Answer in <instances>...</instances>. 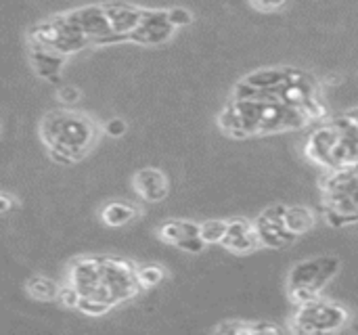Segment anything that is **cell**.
Instances as JSON below:
<instances>
[{
  "instance_id": "6da1fadb",
  "label": "cell",
  "mask_w": 358,
  "mask_h": 335,
  "mask_svg": "<svg viewBox=\"0 0 358 335\" xmlns=\"http://www.w3.org/2000/svg\"><path fill=\"white\" fill-rule=\"evenodd\" d=\"M235 99H277L313 120L327 117L319 80L298 67H264L241 78L233 88Z\"/></svg>"
},
{
  "instance_id": "7a4b0ae2",
  "label": "cell",
  "mask_w": 358,
  "mask_h": 335,
  "mask_svg": "<svg viewBox=\"0 0 358 335\" xmlns=\"http://www.w3.org/2000/svg\"><path fill=\"white\" fill-rule=\"evenodd\" d=\"M218 128L233 138L302 130L313 117L277 99H235L218 113Z\"/></svg>"
},
{
  "instance_id": "3957f363",
  "label": "cell",
  "mask_w": 358,
  "mask_h": 335,
  "mask_svg": "<svg viewBox=\"0 0 358 335\" xmlns=\"http://www.w3.org/2000/svg\"><path fill=\"white\" fill-rule=\"evenodd\" d=\"M69 283L84 300L99 302L109 311L115 304L134 298L143 290L138 269L124 258L111 256L76 258L69 266Z\"/></svg>"
},
{
  "instance_id": "277c9868",
  "label": "cell",
  "mask_w": 358,
  "mask_h": 335,
  "mask_svg": "<svg viewBox=\"0 0 358 335\" xmlns=\"http://www.w3.org/2000/svg\"><path fill=\"white\" fill-rule=\"evenodd\" d=\"M40 138L52 162L69 166L90 153L99 138V126L86 113L73 109H52L40 122Z\"/></svg>"
},
{
  "instance_id": "5b68a950",
  "label": "cell",
  "mask_w": 358,
  "mask_h": 335,
  "mask_svg": "<svg viewBox=\"0 0 358 335\" xmlns=\"http://www.w3.org/2000/svg\"><path fill=\"white\" fill-rule=\"evenodd\" d=\"M304 153L325 172L340 170L358 162V126L340 113L319 124L306 138Z\"/></svg>"
},
{
  "instance_id": "8992f818",
  "label": "cell",
  "mask_w": 358,
  "mask_h": 335,
  "mask_svg": "<svg viewBox=\"0 0 358 335\" xmlns=\"http://www.w3.org/2000/svg\"><path fill=\"white\" fill-rule=\"evenodd\" d=\"M321 210L325 222L344 229L358 222V162L329 170L321 178Z\"/></svg>"
},
{
  "instance_id": "52a82bcc",
  "label": "cell",
  "mask_w": 358,
  "mask_h": 335,
  "mask_svg": "<svg viewBox=\"0 0 358 335\" xmlns=\"http://www.w3.org/2000/svg\"><path fill=\"white\" fill-rule=\"evenodd\" d=\"M340 271V258L317 256L292 266L287 275V296L294 304H304L321 296Z\"/></svg>"
},
{
  "instance_id": "ba28073f",
  "label": "cell",
  "mask_w": 358,
  "mask_h": 335,
  "mask_svg": "<svg viewBox=\"0 0 358 335\" xmlns=\"http://www.w3.org/2000/svg\"><path fill=\"white\" fill-rule=\"evenodd\" d=\"M350 315L344 306L327 300H310L298 304L294 315V332L298 334H334L348 325Z\"/></svg>"
},
{
  "instance_id": "9c48e42d",
  "label": "cell",
  "mask_w": 358,
  "mask_h": 335,
  "mask_svg": "<svg viewBox=\"0 0 358 335\" xmlns=\"http://www.w3.org/2000/svg\"><path fill=\"white\" fill-rule=\"evenodd\" d=\"M29 42H31V46L50 48V50H57L65 57L90 46V40H86L82 34H78L63 19V15H57V17H50L48 21L36 23L29 29Z\"/></svg>"
},
{
  "instance_id": "30bf717a",
  "label": "cell",
  "mask_w": 358,
  "mask_h": 335,
  "mask_svg": "<svg viewBox=\"0 0 358 335\" xmlns=\"http://www.w3.org/2000/svg\"><path fill=\"white\" fill-rule=\"evenodd\" d=\"M63 19L90 44H107L113 36V21L109 15V6L105 4H88L63 13Z\"/></svg>"
},
{
  "instance_id": "8fae6325",
  "label": "cell",
  "mask_w": 358,
  "mask_h": 335,
  "mask_svg": "<svg viewBox=\"0 0 358 335\" xmlns=\"http://www.w3.org/2000/svg\"><path fill=\"white\" fill-rule=\"evenodd\" d=\"M285 208L287 206H283V204H273L256 216L254 227H256L262 248L285 250L298 239L285 224Z\"/></svg>"
},
{
  "instance_id": "7c38bea8",
  "label": "cell",
  "mask_w": 358,
  "mask_h": 335,
  "mask_svg": "<svg viewBox=\"0 0 358 335\" xmlns=\"http://www.w3.org/2000/svg\"><path fill=\"white\" fill-rule=\"evenodd\" d=\"M174 29L176 27L170 21L168 10L147 8L138 27L134 31H130L124 42H134V44H143V46H157V44L168 42L172 38Z\"/></svg>"
},
{
  "instance_id": "4fadbf2b",
  "label": "cell",
  "mask_w": 358,
  "mask_h": 335,
  "mask_svg": "<svg viewBox=\"0 0 358 335\" xmlns=\"http://www.w3.org/2000/svg\"><path fill=\"white\" fill-rule=\"evenodd\" d=\"M157 237L189 254H199L208 243L201 239V224L193 220H166L157 229Z\"/></svg>"
},
{
  "instance_id": "5bb4252c",
  "label": "cell",
  "mask_w": 358,
  "mask_h": 335,
  "mask_svg": "<svg viewBox=\"0 0 358 335\" xmlns=\"http://www.w3.org/2000/svg\"><path fill=\"white\" fill-rule=\"evenodd\" d=\"M134 191L147 204H162L170 193V180L159 168H141L132 176Z\"/></svg>"
},
{
  "instance_id": "9a60e30c",
  "label": "cell",
  "mask_w": 358,
  "mask_h": 335,
  "mask_svg": "<svg viewBox=\"0 0 358 335\" xmlns=\"http://www.w3.org/2000/svg\"><path fill=\"white\" fill-rule=\"evenodd\" d=\"M220 245L233 254H252L258 248H262L254 222H250L245 218L229 220V229H227V235Z\"/></svg>"
},
{
  "instance_id": "2e32d148",
  "label": "cell",
  "mask_w": 358,
  "mask_h": 335,
  "mask_svg": "<svg viewBox=\"0 0 358 335\" xmlns=\"http://www.w3.org/2000/svg\"><path fill=\"white\" fill-rule=\"evenodd\" d=\"M29 61L34 65V71L48 80V82H55V84H61V67L65 63V55L57 52V50H50V48H42V46H31V52H29Z\"/></svg>"
},
{
  "instance_id": "e0dca14e",
  "label": "cell",
  "mask_w": 358,
  "mask_h": 335,
  "mask_svg": "<svg viewBox=\"0 0 358 335\" xmlns=\"http://www.w3.org/2000/svg\"><path fill=\"white\" fill-rule=\"evenodd\" d=\"M285 224L296 237H302V235H306V233H310L315 229L317 216L306 206H287L285 208Z\"/></svg>"
},
{
  "instance_id": "ac0fdd59",
  "label": "cell",
  "mask_w": 358,
  "mask_h": 335,
  "mask_svg": "<svg viewBox=\"0 0 358 335\" xmlns=\"http://www.w3.org/2000/svg\"><path fill=\"white\" fill-rule=\"evenodd\" d=\"M138 216V210L128 204V201H109L103 210H101V220L111 227V229H117V227H126L128 222H132L134 218Z\"/></svg>"
},
{
  "instance_id": "d6986e66",
  "label": "cell",
  "mask_w": 358,
  "mask_h": 335,
  "mask_svg": "<svg viewBox=\"0 0 358 335\" xmlns=\"http://www.w3.org/2000/svg\"><path fill=\"white\" fill-rule=\"evenodd\" d=\"M25 292L38 302H50L59 296V285L46 277H31L25 281Z\"/></svg>"
},
{
  "instance_id": "ffe728a7",
  "label": "cell",
  "mask_w": 358,
  "mask_h": 335,
  "mask_svg": "<svg viewBox=\"0 0 358 335\" xmlns=\"http://www.w3.org/2000/svg\"><path fill=\"white\" fill-rule=\"evenodd\" d=\"M216 334H281V327L273 325V323H222L218 327H214Z\"/></svg>"
},
{
  "instance_id": "44dd1931",
  "label": "cell",
  "mask_w": 358,
  "mask_h": 335,
  "mask_svg": "<svg viewBox=\"0 0 358 335\" xmlns=\"http://www.w3.org/2000/svg\"><path fill=\"white\" fill-rule=\"evenodd\" d=\"M227 229H229V220H222V218L206 220V222H201V239L208 245L222 243V239L227 235Z\"/></svg>"
},
{
  "instance_id": "7402d4cb",
  "label": "cell",
  "mask_w": 358,
  "mask_h": 335,
  "mask_svg": "<svg viewBox=\"0 0 358 335\" xmlns=\"http://www.w3.org/2000/svg\"><path fill=\"white\" fill-rule=\"evenodd\" d=\"M164 279H166V273H164V269L159 264H145V266L138 269V281H141V287L143 290L155 287Z\"/></svg>"
},
{
  "instance_id": "603a6c76",
  "label": "cell",
  "mask_w": 358,
  "mask_h": 335,
  "mask_svg": "<svg viewBox=\"0 0 358 335\" xmlns=\"http://www.w3.org/2000/svg\"><path fill=\"white\" fill-rule=\"evenodd\" d=\"M80 292L71 285V283H67V285H63V287H59V296H57V302H61L63 306H67V308H78V304H80Z\"/></svg>"
},
{
  "instance_id": "cb8c5ba5",
  "label": "cell",
  "mask_w": 358,
  "mask_h": 335,
  "mask_svg": "<svg viewBox=\"0 0 358 335\" xmlns=\"http://www.w3.org/2000/svg\"><path fill=\"white\" fill-rule=\"evenodd\" d=\"M57 97H59V101H63L65 105H71V103L80 101L82 92H80V88H78V86H73V84H59V88H57Z\"/></svg>"
},
{
  "instance_id": "d4e9b609",
  "label": "cell",
  "mask_w": 358,
  "mask_h": 335,
  "mask_svg": "<svg viewBox=\"0 0 358 335\" xmlns=\"http://www.w3.org/2000/svg\"><path fill=\"white\" fill-rule=\"evenodd\" d=\"M168 17H170V21H172V25H174V27H182V25H189V23L193 21L191 10L180 8V6L168 8Z\"/></svg>"
},
{
  "instance_id": "484cf974",
  "label": "cell",
  "mask_w": 358,
  "mask_h": 335,
  "mask_svg": "<svg viewBox=\"0 0 358 335\" xmlns=\"http://www.w3.org/2000/svg\"><path fill=\"white\" fill-rule=\"evenodd\" d=\"M289 0H250V4L262 13H273V10H279L287 4Z\"/></svg>"
},
{
  "instance_id": "4316f807",
  "label": "cell",
  "mask_w": 358,
  "mask_h": 335,
  "mask_svg": "<svg viewBox=\"0 0 358 335\" xmlns=\"http://www.w3.org/2000/svg\"><path fill=\"white\" fill-rule=\"evenodd\" d=\"M105 134H109V136H122V134H126V122L122 120V117H111L107 124H105Z\"/></svg>"
},
{
  "instance_id": "83f0119b",
  "label": "cell",
  "mask_w": 358,
  "mask_h": 335,
  "mask_svg": "<svg viewBox=\"0 0 358 335\" xmlns=\"http://www.w3.org/2000/svg\"><path fill=\"white\" fill-rule=\"evenodd\" d=\"M13 206H15V199L8 193H0V214H8Z\"/></svg>"
},
{
  "instance_id": "f1b7e54d",
  "label": "cell",
  "mask_w": 358,
  "mask_h": 335,
  "mask_svg": "<svg viewBox=\"0 0 358 335\" xmlns=\"http://www.w3.org/2000/svg\"><path fill=\"white\" fill-rule=\"evenodd\" d=\"M344 113H346V117H350V120L358 126V107H352V109H348V111H344Z\"/></svg>"
}]
</instances>
